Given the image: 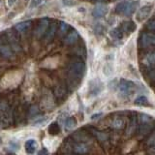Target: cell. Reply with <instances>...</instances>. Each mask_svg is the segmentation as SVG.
Returning a JSON list of instances; mask_svg holds the SVG:
<instances>
[{"instance_id": "cell-6", "label": "cell", "mask_w": 155, "mask_h": 155, "mask_svg": "<svg viewBox=\"0 0 155 155\" xmlns=\"http://www.w3.org/2000/svg\"><path fill=\"white\" fill-rule=\"evenodd\" d=\"M14 121V111L12 109H8L0 118V128H7L11 126Z\"/></svg>"}, {"instance_id": "cell-17", "label": "cell", "mask_w": 155, "mask_h": 155, "mask_svg": "<svg viewBox=\"0 0 155 155\" xmlns=\"http://www.w3.org/2000/svg\"><path fill=\"white\" fill-rule=\"evenodd\" d=\"M73 139L79 143H85L87 142V140H90V137L88 134L84 132V131H78L73 135Z\"/></svg>"}, {"instance_id": "cell-13", "label": "cell", "mask_w": 155, "mask_h": 155, "mask_svg": "<svg viewBox=\"0 0 155 155\" xmlns=\"http://www.w3.org/2000/svg\"><path fill=\"white\" fill-rule=\"evenodd\" d=\"M31 27H32V21H26L19 22V23L16 24V26H15L14 28L16 29L18 33H25Z\"/></svg>"}, {"instance_id": "cell-14", "label": "cell", "mask_w": 155, "mask_h": 155, "mask_svg": "<svg viewBox=\"0 0 155 155\" xmlns=\"http://www.w3.org/2000/svg\"><path fill=\"white\" fill-rule=\"evenodd\" d=\"M53 94H54L55 98L57 99H63L67 94V88L64 84H58L54 87L53 90Z\"/></svg>"}, {"instance_id": "cell-36", "label": "cell", "mask_w": 155, "mask_h": 155, "mask_svg": "<svg viewBox=\"0 0 155 155\" xmlns=\"http://www.w3.org/2000/svg\"><path fill=\"white\" fill-rule=\"evenodd\" d=\"M45 0H31V2H30V7L31 8H36L38 7L39 5H41Z\"/></svg>"}, {"instance_id": "cell-19", "label": "cell", "mask_w": 155, "mask_h": 155, "mask_svg": "<svg viewBox=\"0 0 155 155\" xmlns=\"http://www.w3.org/2000/svg\"><path fill=\"white\" fill-rule=\"evenodd\" d=\"M137 6H138V2L137 1L128 0L123 15H125V16H131V15H132L135 12V10H136V8H137Z\"/></svg>"}, {"instance_id": "cell-9", "label": "cell", "mask_w": 155, "mask_h": 155, "mask_svg": "<svg viewBox=\"0 0 155 155\" xmlns=\"http://www.w3.org/2000/svg\"><path fill=\"white\" fill-rule=\"evenodd\" d=\"M57 30H58V26H57V23L56 22L50 23V26H48L46 34L43 37L44 42L47 43V44L52 42L53 39H54V37H55V34H56Z\"/></svg>"}, {"instance_id": "cell-10", "label": "cell", "mask_w": 155, "mask_h": 155, "mask_svg": "<svg viewBox=\"0 0 155 155\" xmlns=\"http://www.w3.org/2000/svg\"><path fill=\"white\" fill-rule=\"evenodd\" d=\"M79 39H80L79 33H78L75 29H73V30H71L69 33L66 34L64 41L63 42H64V44L67 46H72V45H74V44H76Z\"/></svg>"}, {"instance_id": "cell-38", "label": "cell", "mask_w": 155, "mask_h": 155, "mask_svg": "<svg viewBox=\"0 0 155 155\" xmlns=\"http://www.w3.org/2000/svg\"><path fill=\"white\" fill-rule=\"evenodd\" d=\"M97 34H101L102 32H103V27H102L101 25H99V24H98V25H96L95 26V30H94Z\"/></svg>"}, {"instance_id": "cell-26", "label": "cell", "mask_w": 155, "mask_h": 155, "mask_svg": "<svg viewBox=\"0 0 155 155\" xmlns=\"http://www.w3.org/2000/svg\"><path fill=\"white\" fill-rule=\"evenodd\" d=\"M59 132H60V127L57 122H52L50 126H48V133L51 135L54 136V135L59 134Z\"/></svg>"}, {"instance_id": "cell-34", "label": "cell", "mask_w": 155, "mask_h": 155, "mask_svg": "<svg viewBox=\"0 0 155 155\" xmlns=\"http://www.w3.org/2000/svg\"><path fill=\"white\" fill-rule=\"evenodd\" d=\"M147 145H155V130H153L150 134L149 138L147 140Z\"/></svg>"}, {"instance_id": "cell-24", "label": "cell", "mask_w": 155, "mask_h": 155, "mask_svg": "<svg viewBox=\"0 0 155 155\" xmlns=\"http://www.w3.org/2000/svg\"><path fill=\"white\" fill-rule=\"evenodd\" d=\"M91 132L93 133V135L96 137V139L100 140V142H105V140H108V135L104 132H101V131H98L96 129H92Z\"/></svg>"}, {"instance_id": "cell-27", "label": "cell", "mask_w": 155, "mask_h": 155, "mask_svg": "<svg viewBox=\"0 0 155 155\" xmlns=\"http://www.w3.org/2000/svg\"><path fill=\"white\" fill-rule=\"evenodd\" d=\"M68 30H69V25L68 23L65 21H61L59 23V26H58V33H59V36H64L65 34H67Z\"/></svg>"}, {"instance_id": "cell-31", "label": "cell", "mask_w": 155, "mask_h": 155, "mask_svg": "<svg viewBox=\"0 0 155 155\" xmlns=\"http://www.w3.org/2000/svg\"><path fill=\"white\" fill-rule=\"evenodd\" d=\"M135 105H137V106H142V107H143V106H148V100H147V98L145 96H139L137 99L135 100Z\"/></svg>"}, {"instance_id": "cell-40", "label": "cell", "mask_w": 155, "mask_h": 155, "mask_svg": "<svg viewBox=\"0 0 155 155\" xmlns=\"http://www.w3.org/2000/svg\"><path fill=\"white\" fill-rule=\"evenodd\" d=\"M102 115H103V114H102V113L95 114H93V115H91V119H92V120H94V119H98L99 117H101Z\"/></svg>"}, {"instance_id": "cell-5", "label": "cell", "mask_w": 155, "mask_h": 155, "mask_svg": "<svg viewBox=\"0 0 155 155\" xmlns=\"http://www.w3.org/2000/svg\"><path fill=\"white\" fill-rule=\"evenodd\" d=\"M48 26H50V21H48V18H42L40 21H39L38 25L35 29V31H34V35L37 39H41L44 37V35L46 34Z\"/></svg>"}, {"instance_id": "cell-22", "label": "cell", "mask_w": 155, "mask_h": 155, "mask_svg": "<svg viewBox=\"0 0 155 155\" xmlns=\"http://www.w3.org/2000/svg\"><path fill=\"white\" fill-rule=\"evenodd\" d=\"M124 126H125V121L120 116L114 118L113 121H111V127L114 129H122Z\"/></svg>"}, {"instance_id": "cell-42", "label": "cell", "mask_w": 155, "mask_h": 155, "mask_svg": "<svg viewBox=\"0 0 155 155\" xmlns=\"http://www.w3.org/2000/svg\"><path fill=\"white\" fill-rule=\"evenodd\" d=\"M150 150H151L152 152H155V145H152V147L150 148Z\"/></svg>"}, {"instance_id": "cell-8", "label": "cell", "mask_w": 155, "mask_h": 155, "mask_svg": "<svg viewBox=\"0 0 155 155\" xmlns=\"http://www.w3.org/2000/svg\"><path fill=\"white\" fill-rule=\"evenodd\" d=\"M0 55L5 59H10L14 56V51L8 43L5 42L0 36Z\"/></svg>"}, {"instance_id": "cell-44", "label": "cell", "mask_w": 155, "mask_h": 155, "mask_svg": "<svg viewBox=\"0 0 155 155\" xmlns=\"http://www.w3.org/2000/svg\"><path fill=\"white\" fill-rule=\"evenodd\" d=\"M13 155H15V154H13Z\"/></svg>"}, {"instance_id": "cell-45", "label": "cell", "mask_w": 155, "mask_h": 155, "mask_svg": "<svg viewBox=\"0 0 155 155\" xmlns=\"http://www.w3.org/2000/svg\"><path fill=\"white\" fill-rule=\"evenodd\" d=\"M0 56H1V55H0Z\"/></svg>"}, {"instance_id": "cell-33", "label": "cell", "mask_w": 155, "mask_h": 155, "mask_svg": "<svg viewBox=\"0 0 155 155\" xmlns=\"http://www.w3.org/2000/svg\"><path fill=\"white\" fill-rule=\"evenodd\" d=\"M145 28L149 31L155 32V19H153V21H149L145 23Z\"/></svg>"}, {"instance_id": "cell-7", "label": "cell", "mask_w": 155, "mask_h": 155, "mask_svg": "<svg viewBox=\"0 0 155 155\" xmlns=\"http://www.w3.org/2000/svg\"><path fill=\"white\" fill-rule=\"evenodd\" d=\"M155 128V124L153 120L150 121H144V122H140L139 125V133L142 137L147 136L149 134H151V132Z\"/></svg>"}, {"instance_id": "cell-29", "label": "cell", "mask_w": 155, "mask_h": 155, "mask_svg": "<svg viewBox=\"0 0 155 155\" xmlns=\"http://www.w3.org/2000/svg\"><path fill=\"white\" fill-rule=\"evenodd\" d=\"M77 125V120L75 117H68L65 121V128L66 130H72Z\"/></svg>"}, {"instance_id": "cell-1", "label": "cell", "mask_w": 155, "mask_h": 155, "mask_svg": "<svg viewBox=\"0 0 155 155\" xmlns=\"http://www.w3.org/2000/svg\"><path fill=\"white\" fill-rule=\"evenodd\" d=\"M68 76L72 81H79L84 77L85 73V64L84 61H74L68 66Z\"/></svg>"}, {"instance_id": "cell-32", "label": "cell", "mask_w": 155, "mask_h": 155, "mask_svg": "<svg viewBox=\"0 0 155 155\" xmlns=\"http://www.w3.org/2000/svg\"><path fill=\"white\" fill-rule=\"evenodd\" d=\"M10 108L9 107V105L6 103V102H1V103H0V118H1V116L3 115V114L5 113V111H6L8 109Z\"/></svg>"}, {"instance_id": "cell-21", "label": "cell", "mask_w": 155, "mask_h": 155, "mask_svg": "<svg viewBox=\"0 0 155 155\" xmlns=\"http://www.w3.org/2000/svg\"><path fill=\"white\" fill-rule=\"evenodd\" d=\"M137 124H138V118L136 115H133L132 117L130 119V122H129V125L127 127V133L129 135H132L135 133L136 129H137Z\"/></svg>"}, {"instance_id": "cell-2", "label": "cell", "mask_w": 155, "mask_h": 155, "mask_svg": "<svg viewBox=\"0 0 155 155\" xmlns=\"http://www.w3.org/2000/svg\"><path fill=\"white\" fill-rule=\"evenodd\" d=\"M139 45L143 48L155 45V32L148 30L140 33L139 38Z\"/></svg>"}, {"instance_id": "cell-39", "label": "cell", "mask_w": 155, "mask_h": 155, "mask_svg": "<svg viewBox=\"0 0 155 155\" xmlns=\"http://www.w3.org/2000/svg\"><path fill=\"white\" fill-rule=\"evenodd\" d=\"M38 155H48V149L47 148H42L40 151H39Z\"/></svg>"}, {"instance_id": "cell-15", "label": "cell", "mask_w": 155, "mask_h": 155, "mask_svg": "<svg viewBox=\"0 0 155 155\" xmlns=\"http://www.w3.org/2000/svg\"><path fill=\"white\" fill-rule=\"evenodd\" d=\"M73 150H74V152L76 154L84 155V154L88 152L89 147L85 143H78L77 144L74 145V148H73Z\"/></svg>"}, {"instance_id": "cell-25", "label": "cell", "mask_w": 155, "mask_h": 155, "mask_svg": "<svg viewBox=\"0 0 155 155\" xmlns=\"http://www.w3.org/2000/svg\"><path fill=\"white\" fill-rule=\"evenodd\" d=\"M110 35L111 38L115 39V40H120L123 37V31L121 30V28H114L113 30H110Z\"/></svg>"}, {"instance_id": "cell-4", "label": "cell", "mask_w": 155, "mask_h": 155, "mask_svg": "<svg viewBox=\"0 0 155 155\" xmlns=\"http://www.w3.org/2000/svg\"><path fill=\"white\" fill-rule=\"evenodd\" d=\"M18 32L15 28H10L8 30L2 32L0 36L2 37L3 40L8 43L9 45H12L15 43H19V35Z\"/></svg>"}, {"instance_id": "cell-12", "label": "cell", "mask_w": 155, "mask_h": 155, "mask_svg": "<svg viewBox=\"0 0 155 155\" xmlns=\"http://www.w3.org/2000/svg\"><path fill=\"white\" fill-rule=\"evenodd\" d=\"M151 9H152L151 6H143L140 8L137 13V16H136L137 21H144V19L149 16L150 12H151Z\"/></svg>"}, {"instance_id": "cell-23", "label": "cell", "mask_w": 155, "mask_h": 155, "mask_svg": "<svg viewBox=\"0 0 155 155\" xmlns=\"http://www.w3.org/2000/svg\"><path fill=\"white\" fill-rule=\"evenodd\" d=\"M72 53L74 55H76L77 57H80V58H85L86 56V51H85V48L84 47H76L74 50H73Z\"/></svg>"}, {"instance_id": "cell-11", "label": "cell", "mask_w": 155, "mask_h": 155, "mask_svg": "<svg viewBox=\"0 0 155 155\" xmlns=\"http://www.w3.org/2000/svg\"><path fill=\"white\" fill-rule=\"evenodd\" d=\"M107 13H108V7L106 5H98V6H95L93 10H92V16L95 18H103Z\"/></svg>"}, {"instance_id": "cell-37", "label": "cell", "mask_w": 155, "mask_h": 155, "mask_svg": "<svg viewBox=\"0 0 155 155\" xmlns=\"http://www.w3.org/2000/svg\"><path fill=\"white\" fill-rule=\"evenodd\" d=\"M63 3H64L66 6H72V5L76 4V2L73 1V0H63Z\"/></svg>"}, {"instance_id": "cell-35", "label": "cell", "mask_w": 155, "mask_h": 155, "mask_svg": "<svg viewBox=\"0 0 155 155\" xmlns=\"http://www.w3.org/2000/svg\"><path fill=\"white\" fill-rule=\"evenodd\" d=\"M147 78H148L149 81H155V66L151 67V69H150V71L148 72V74H147Z\"/></svg>"}, {"instance_id": "cell-43", "label": "cell", "mask_w": 155, "mask_h": 155, "mask_svg": "<svg viewBox=\"0 0 155 155\" xmlns=\"http://www.w3.org/2000/svg\"><path fill=\"white\" fill-rule=\"evenodd\" d=\"M93 1H96V2H99V1H101V0H93Z\"/></svg>"}, {"instance_id": "cell-18", "label": "cell", "mask_w": 155, "mask_h": 155, "mask_svg": "<svg viewBox=\"0 0 155 155\" xmlns=\"http://www.w3.org/2000/svg\"><path fill=\"white\" fill-rule=\"evenodd\" d=\"M121 30L123 32H126V33H132L136 30V28H137V25H136V23L132 21H124L122 24H121Z\"/></svg>"}, {"instance_id": "cell-41", "label": "cell", "mask_w": 155, "mask_h": 155, "mask_svg": "<svg viewBox=\"0 0 155 155\" xmlns=\"http://www.w3.org/2000/svg\"><path fill=\"white\" fill-rule=\"evenodd\" d=\"M16 1H17V0H8V5H9V6H13Z\"/></svg>"}, {"instance_id": "cell-16", "label": "cell", "mask_w": 155, "mask_h": 155, "mask_svg": "<svg viewBox=\"0 0 155 155\" xmlns=\"http://www.w3.org/2000/svg\"><path fill=\"white\" fill-rule=\"evenodd\" d=\"M143 64L147 67H149V68L155 66V51L149 52L143 57Z\"/></svg>"}, {"instance_id": "cell-30", "label": "cell", "mask_w": 155, "mask_h": 155, "mask_svg": "<svg viewBox=\"0 0 155 155\" xmlns=\"http://www.w3.org/2000/svg\"><path fill=\"white\" fill-rule=\"evenodd\" d=\"M39 111H40V109H39V107L37 105H33L28 110V116H29V117H31V118L35 117V116L38 115Z\"/></svg>"}, {"instance_id": "cell-28", "label": "cell", "mask_w": 155, "mask_h": 155, "mask_svg": "<svg viewBox=\"0 0 155 155\" xmlns=\"http://www.w3.org/2000/svg\"><path fill=\"white\" fill-rule=\"evenodd\" d=\"M128 0H123V1H120L117 5L115 6V13L118 15H123L124 10L126 8V5H127Z\"/></svg>"}, {"instance_id": "cell-20", "label": "cell", "mask_w": 155, "mask_h": 155, "mask_svg": "<svg viewBox=\"0 0 155 155\" xmlns=\"http://www.w3.org/2000/svg\"><path fill=\"white\" fill-rule=\"evenodd\" d=\"M24 147H25V151L27 152V154H30V155L33 154L34 152H35L36 147H37L35 140L30 139V140H26L25 145H24Z\"/></svg>"}, {"instance_id": "cell-3", "label": "cell", "mask_w": 155, "mask_h": 155, "mask_svg": "<svg viewBox=\"0 0 155 155\" xmlns=\"http://www.w3.org/2000/svg\"><path fill=\"white\" fill-rule=\"evenodd\" d=\"M118 86V89H119V92L123 96L127 97V96H130L134 93L135 91V84L133 81H131L129 80H125V79H122L120 80L119 84H117Z\"/></svg>"}]
</instances>
